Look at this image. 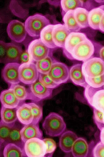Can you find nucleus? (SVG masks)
I'll list each match as a JSON object with an SVG mask.
<instances>
[{
	"label": "nucleus",
	"mask_w": 104,
	"mask_h": 157,
	"mask_svg": "<svg viewBox=\"0 0 104 157\" xmlns=\"http://www.w3.org/2000/svg\"><path fill=\"white\" fill-rule=\"evenodd\" d=\"M42 126L46 135L52 137L61 135L66 128L63 117L59 114L51 112L45 118Z\"/></svg>",
	"instance_id": "1"
},
{
	"label": "nucleus",
	"mask_w": 104,
	"mask_h": 157,
	"mask_svg": "<svg viewBox=\"0 0 104 157\" xmlns=\"http://www.w3.org/2000/svg\"><path fill=\"white\" fill-rule=\"evenodd\" d=\"M24 24L27 33L30 36L35 37L40 36L42 29L50 24V22L45 16L36 13L28 17Z\"/></svg>",
	"instance_id": "2"
},
{
	"label": "nucleus",
	"mask_w": 104,
	"mask_h": 157,
	"mask_svg": "<svg viewBox=\"0 0 104 157\" xmlns=\"http://www.w3.org/2000/svg\"><path fill=\"white\" fill-rule=\"evenodd\" d=\"M84 88V95L89 105L104 113V88H94L87 85Z\"/></svg>",
	"instance_id": "3"
},
{
	"label": "nucleus",
	"mask_w": 104,
	"mask_h": 157,
	"mask_svg": "<svg viewBox=\"0 0 104 157\" xmlns=\"http://www.w3.org/2000/svg\"><path fill=\"white\" fill-rule=\"evenodd\" d=\"M85 77L93 78L104 74V61L100 58L94 57L84 62L82 64Z\"/></svg>",
	"instance_id": "4"
},
{
	"label": "nucleus",
	"mask_w": 104,
	"mask_h": 157,
	"mask_svg": "<svg viewBox=\"0 0 104 157\" xmlns=\"http://www.w3.org/2000/svg\"><path fill=\"white\" fill-rule=\"evenodd\" d=\"M51 79L58 85L66 82L70 78L69 70L65 63L55 62L48 73Z\"/></svg>",
	"instance_id": "5"
},
{
	"label": "nucleus",
	"mask_w": 104,
	"mask_h": 157,
	"mask_svg": "<svg viewBox=\"0 0 104 157\" xmlns=\"http://www.w3.org/2000/svg\"><path fill=\"white\" fill-rule=\"evenodd\" d=\"M39 73L36 64L31 61L21 64L19 68L20 82L26 84H31L38 78Z\"/></svg>",
	"instance_id": "6"
},
{
	"label": "nucleus",
	"mask_w": 104,
	"mask_h": 157,
	"mask_svg": "<svg viewBox=\"0 0 104 157\" xmlns=\"http://www.w3.org/2000/svg\"><path fill=\"white\" fill-rule=\"evenodd\" d=\"M23 148L28 157H43L46 155V145L42 139H30L24 143Z\"/></svg>",
	"instance_id": "7"
},
{
	"label": "nucleus",
	"mask_w": 104,
	"mask_h": 157,
	"mask_svg": "<svg viewBox=\"0 0 104 157\" xmlns=\"http://www.w3.org/2000/svg\"><path fill=\"white\" fill-rule=\"evenodd\" d=\"M94 52V47L92 42L88 39L77 45L70 55L75 59L85 61L89 59Z\"/></svg>",
	"instance_id": "8"
},
{
	"label": "nucleus",
	"mask_w": 104,
	"mask_h": 157,
	"mask_svg": "<svg viewBox=\"0 0 104 157\" xmlns=\"http://www.w3.org/2000/svg\"><path fill=\"white\" fill-rule=\"evenodd\" d=\"M50 49L39 38L31 41L27 49L31 60L37 62L49 55Z\"/></svg>",
	"instance_id": "9"
},
{
	"label": "nucleus",
	"mask_w": 104,
	"mask_h": 157,
	"mask_svg": "<svg viewBox=\"0 0 104 157\" xmlns=\"http://www.w3.org/2000/svg\"><path fill=\"white\" fill-rule=\"evenodd\" d=\"M7 32L9 37L17 43L23 42L27 33L24 23L17 20L10 21L7 27Z\"/></svg>",
	"instance_id": "10"
},
{
	"label": "nucleus",
	"mask_w": 104,
	"mask_h": 157,
	"mask_svg": "<svg viewBox=\"0 0 104 157\" xmlns=\"http://www.w3.org/2000/svg\"><path fill=\"white\" fill-rule=\"evenodd\" d=\"M20 65L17 62L6 63L2 71V77L6 82L11 85L20 83L19 68Z\"/></svg>",
	"instance_id": "11"
},
{
	"label": "nucleus",
	"mask_w": 104,
	"mask_h": 157,
	"mask_svg": "<svg viewBox=\"0 0 104 157\" xmlns=\"http://www.w3.org/2000/svg\"><path fill=\"white\" fill-rule=\"evenodd\" d=\"M53 90L46 87L38 80L30 85V99L39 101L49 98L52 96Z\"/></svg>",
	"instance_id": "12"
},
{
	"label": "nucleus",
	"mask_w": 104,
	"mask_h": 157,
	"mask_svg": "<svg viewBox=\"0 0 104 157\" xmlns=\"http://www.w3.org/2000/svg\"><path fill=\"white\" fill-rule=\"evenodd\" d=\"M70 33L64 25H54L52 36L53 42L56 47L64 48L66 40Z\"/></svg>",
	"instance_id": "13"
},
{
	"label": "nucleus",
	"mask_w": 104,
	"mask_h": 157,
	"mask_svg": "<svg viewBox=\"0 0 104 157\" xmlns=\"http://www.w3.org/2000/svg\"><path fill=\"white\" fill-rule=\"evenodd\" d=\"M20 134L22 140L24 143L32 138H38L42 139L43 135L38 124H34L32 123L23 127L21 130Z\"/></svg>",
	"instance_id": "14"
},
{
	"label": "nucleus",
	"mask_w": 104,
	"mask_h": 157,
	"mask_svg": "<svg viewBox=\"0 0 104 157\" xmlns=\"http://www.w3.org/2000/svg\"><path fill=\"white\" fill-rule=\"evenodd\" d=\"M90 151L86 140L79 137L74 144L71 152L74 157H91Z\"/></svg>",
	"instance_id": "15"
},
{
	"label": "nucleus",
	"mask_w": 104,
	"mask_h": 157,
	"mask_svg": "<svg viewBox=\"0 0 104 157\" xmlns=\"http://www.w3.org/2000/svg\"><path fill=\"white\" fill-rule=\"evenodd\" d=\"M78 138L76 134L70 130L64 132L59 140V147L64 152L67 153L71 152L72 147Z\"/></svg>",
	"instance_id": "16"
},
{
	"label": "nucleus",
	"mask_w": 104,
	"mask_h": 157,
	"mask_svg": "<svg viewBox=\"0 0 104 157\" xmlns=\"http://www.w3.org/2000/svg\"><path fill=\"white\" fill-rule=\"evenodd\" d=\"M0 100L2 105L7 108H17L20 101L16 96L11 87L2 91L0 95Z\"/></svg>",
	"instance_id": "17"
},
{
	"label": "nucleus",
	"mask_w": 104,
	"mask_h": 157,
	"mask_svg": "<svg viewBox=\"0 0 104 157\" xmlns=\"http://www.w3.org/2000/svg\"><path fill=\"white\" fill-rule=\"evenodd\" d=\"M70 78L75 85L85 87L88 85L82 70V64L77 63L72 66L69 70Z\"/></svg>",
	"instance_id": "18"
},
{
	"label": "nucleus",
	"mask_w": 104,
	"mask_h": 157,
	"mask_svg": "<svg viewBox=\"0 0 104 157\" xmlns=\"http://www.w3.org/2000/svg\"><path fill=\"white\" fill-rule=\"evenodd\" d=\"M87 39L86 35L83 33L70 32L66 40L63 48L66 52L70 54L77 45Z\"/></svg>",
	"instance_id": "19"
},
{
	"label": "nucleus",
	"mask_w": 104,
	"mask_h": 157,
	"mask_svg": "<svg viewBox=\"0 0 104 157\" xmlns=\"http://www.w3.org/2000/svg\"><path fill=\"white\" fill-rule=\"evenodd\" d=\"M16 113L18 119L21 124L26 125L32 122V109L28 103H23L17 107Z\"/></svg>",
	"instance_id": "20"
},
{
	"label": "nucleus",
	"mask_w": 104,
	"mask_h": 157,
	"mask_svg": "<svg viewBox=\"0 0 104 157\" xmlns=\"http://www.w3.org/2000/svg\"><path fill=\"white\" fill-rule=\"evenodd\" d=\"M23 50L22 47L13 43H6V54L5 63L17 62Z\"/></svg>",
	"instance_id": "21"
},
{
	"label": "nucleus",
	"mask_w": 104,
	"mask_h": 157,
	"mask_svg": "<svg viewBox=\"0 0 104 157\" xmlns=\"http://www.w3.org/2000/svg\"><path fill=\"white\" fill-rule=\"evenodd\" d=\"M17 109V107L9 108L2 105L0 112V121L7 124H15L18 119L16 113Z\"/></svg>",
	"instance_id": "22"
},
{
	"label": "nucleus",
	"mask_w": 104,
	"mask_h": 157,
	"mask_svg": "<svg viewBox=\"0 0 104 157\" xmlns=\"http://www.w3.org/2000/svg\"><path fill=\"white\" fill-rule=\"evenodd\" d=\"M104 13V10L100 8L93 9L89 12L88 25L94 29H99L100 21Z\"/></svg>",
	"instance_id": "23"
},
{
	"label": "nucleus",
	"mask_w": 104,
	"mask_h": 157,
	"mask_svg": "<svg viewBox=\"0 0 104 157\" xmlns=\"http://www.w3.org/2000/svg\"><path fill=\"white\" fill-rule=\"evenodd\" d=\"M22 128L20 124H16L15 123L11 129L6 144H14L22 149L24 146L23 142L22 140L20 134V131Z\"/></svg>",
	"instance_id": "24"
},
{
	"label": "nucleus",
	"mask_w": 104,
	"mask_h": 157,
	"mask_svg": "<svg viewBox=\"0 0 104 157\" xmlns=\"http://www.w3.org/2000/svg\"><path fill=\"white\" fill-rule=\"evenodd\" d=\"M54 25L49 24L44 28L41 30L40 39L42 42L49 48L56 47L52 39V32Z\"/></svg>",
	"instance_id": "25"
},
{
	"label": "nucleus",
	"mask_w": 104,
	"mask_h": 157,
	"mask_svg": "<svg viewBox=\"0 0 104 157\" xmlns=\"http://www.w3.org/2000/svg\"><path fill=\"white\" fill-rule=\"evenodd\" d=\"M63 20L65 27L70 32H77L81 29L75 20L74 11H68L64 14Z\"/></svg>",
	"instance_id": "26"
},
{
	"label": "nucleus",
	"mask_w": 104,
	"mask_h": 157,
	"mask_svg": "<svg viewBox=\"0 0 104 157\" xmlns=\"http://www.w3.org/2000/svg\"><path fill=\"white\" fill-rule=\"evenodd\" d=\"M89 12L86 9L80 7L74 11V16L77 24L81 28L88 27Z\"/></svg>",
	"instance_id": "27"
},
{
	"label": "nucleus",
	"mask_w": 104,
	"mask_h": 157,
	"mask_svg": "<svg viewBox=\"0 0 104 157\" xmlns=\"http://www.w3.org/2000/svg\"><path fill=\"white\" fill-rule=\"evenodd\" d=\"M23 149L13 144H7L3 151L4 157H23Z\"/></svg>",
	"instance_id": "28"
},
{
	"label": "nucleus",
	"mask_w": 104,
	"mask_h": 157,
	"mask_svg": "<svg viewBox=\"0 0 104 157\" xmlns=\"http://www.w3.org/2000/svg\"><path fill=\"white\" fill-rule=\"evenodd\" d=\"M54 62L51 57L49 55L46 58L36 62V65L39 73L48 74Z\"/></svg>",
	"instance_id": "29"
},
{
	"label": "nucleus",
	"mask_w": 104,
	"mask_h": 157,
	"mask_svg": "<svg viewBox=\"0 0 104 157\" xmlns=\"http://www.w3.org/2000/svg\"><path fill=\"white\" fill-rule=\"evenodd\" d=\"M83 1L80 0H62L60 1L61 8L64 14L70 11H74L76 9L81 7Z\"/></svg>",
	"instance_id": "30"
},
{
	"label": "nucleus",
	"mask_w": 104,
	"mask_h": 157,
	"mask_svg": "<svg viewBox=\"0 0 104 157\" xmlns=\"http://www.w3.org/2000/svg\"><path fill=\"white\" fill-rule=\"evenodd\" d=\"M10 87L13 89L16 96L20 101L30 99V94L24 86L17 84L11 85Z\"/></svg>",
	"instance_id": "31"
},
{
	"label": "nucleus",
	"mask_w": 104,
	"mask_h": 157,
	"mask_svg": "<svg viewBox=\"0 0 104 157\" xmlns=\"http://www.w3.org/2000/svg\"><path fill=\"white\" fill-rule=\"evenodd\" d=\"M15 124H7L0 122V145L4 143H6L11 129Z\"/></svg>",
	"instance_id": "32"
},
{
	"label": "nucleus",
	"mask_w": 104,
	"mask_h": 157,
	"mask_svg": "<svg viewBox=\"0 0 104 157\" xmlns=\"http://www.w3.org/2000/svg\"><path fill=\"white\" fill-rule=\"evenodd\" d=\"M31 107L33 116L32 123L38 124L42 119L43 116L42 109L40 106L36 103L32 102L28 103Z\"/></svg>",
	"instance_id": "33"
},
{
	"label": "nucleus",
	"mask_w": 104,
	"mask_h": 157,
	"mask_svg": "<svg viewBox=\"0 0 104 157\" xmlns=\"http://www.w3.org/2000/svg\"><path fill=\"white\" fill-rule=\"evenodd\" d=\"M85 79L87 84L91 87L98 88L104 86V74L95 77H85Z\"/></svg>",
	"instance_id": "34"
},
{
	"label": "nucleus",
	"mask_w": 104,
	"mask_h": 157,
	"mask_svg": "<svg viewBox=\"0 0 104 157\" xmlns=\"http://www.w3.org/2000/svg\"><path fill=\"white\" fill-rule=\"evenodd\" d=\"M38 80L45 87L48 88L53 89L59 86L51 79L48 74L39 73Z\"/></svg>",
	"instance_id": "35"
},
{
	"label": "nucleus",
	"mask_w": 104,
	"mask_h": 157,
	"mask_svg": "<svg viewBox=\"0 0 104 157\" xmlns=\"http://www.w3.org/2000/svg\"><path fill=\"white\" fill-rule=\"evenodd\" d=\"M93 118L95 123L101 131L104 128V113L93 108Z\"/></svg>",
	"instance_id": "36"
},
{
	"label": "nucleus",
	"mask_w": 104,
	"mask_h": 157,
	"mask_svg": "<svg viewBox=\"0 0 104 157\" xmlns=\"http://www.w3.org/2000/svg\"><path fill=\"white\" fill-rule=\"evenodd\" d=\"M45 143L46 147V155L52 154L55 150L56 145L55 141L50 138H45L42 139Z\"/></svg>",
	"instance_id": "37"
},
{
	"label": "nucleus",
	"mask_w": 104,
	"mask_h": 157,
	"mask_svg": "<svg viewBox=\"0 0 104 157\" xmlns=\"http://www.w3.org/2000/svg\"><path fill=\"white\" fill-rule=\"evenodd\" d=\"M93 157H104V144L101 141L98 143L93 149Z\"/></svg>",
	"instance_id": "38"
},
{
	"label": "nucleus",
	"mask_w": 104,
	"mask_h": 157,
	"mask_svg": "<svg viewBox=\"0 0 104 157\" xmlns=\"http://www.w3.org/2000/svg\"><path fill=\"white\" fill-rule=\"evenodd\" d=\"M0 62L5 63L6 54V43L0 40Z\"/></svg>",
	"instance_id": "39"
},
{
	"label": "nucleus",
	"mask_w": 104,
	"mask_h": 157,
	"mask_svg": "<svg viewBox=\"0 0 104 157\" xmlns=\"http://www.w3.org/2000/svg\"><path fill=\"white\" fill-rule=\"evenodd\" d=\"M31 61L27 49L23 51L20 55L19 63L21 64L29 63L31 62Z\"/></svg>",
	"instance_id": "40"
},
{
	"label": "nucleus",
	"mask_w": 104,
	"mask_h": 157,
	"mask_svg": "<svg viewBox=\"0 0 104 157\" xmlns=\"http://www.w3.org/2000/svg\"><path fill=\"white\" fill-rule=\"evenodd\" d=\"M99 29L101 32L104 33V13L101 19L99 24Z\"/></svg>",
	"instance_id": "41"
},
{
	"label": "nucleus",
	"mask_w": 104,
	"mask_h": 157,
	"mask_svg": "<svg viewBox=\"0 0 104 157\" xmlns=\"http://www.w3.org/2000/svg\"><path fill=\"white\" fill-rule=\"evenodd\" d=\"M100 139L101 142L104 144V128L101 130Z\"/></svg>",
	"instance_id": "42"
},
{
	"label": "nucleus",
	"mask_w": 104,
	"mask_h": 157,
	"mask_svg": "<svg viewBox=\"0 0 104 157\" xmlns=\"http://www.w3.org/2000/svg\"><path fill=\"white\" fill-rule=\"evenodd\" d=\"M99 55L100 58L104 61V47L100 49Z\"/></svg>",
	"instance_id": "43"
},
{
	"label": "nucleus",
	"mask_w": 104,
	"mask_h": 157,
	"mask_svg": "<svg viewBox=\"0 0 104 157\" xmlns=\"http://www.w3.org/2000/svg\"><path fill=\"white\" fill-rule=\"evenodd\" d=\"M52 153L50 154H49L48 155H47V156H43V157H52Z\"/></svg>",
	"instance_id": "44"
},
{
	"label": "nucleus",
	"mask_w": 104,
	"mask_h": 157,
	"mask_svg": "<svg viewBox=\"0 0 104 157\" xmlns=\"http://www.w3.org/2000/svg\"><path fill=\"white\" fill-rule=\"evenodd\" d=\"M103 87L104 88V86H103Z\"/></svg>",
	"instance_id": "45"
}]
</instances>
